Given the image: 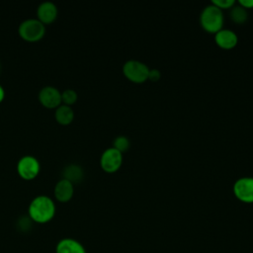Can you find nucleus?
Returning <instances> with one entry per match:
<instances>
[{"label": "nucleus", "mask_w": 253, "mask_h": 253, "mask_svg": "<svg viewBox=\"0 0 253 253\" xmlns=\"http://www.w3.org/2000/svg\"><path fill=\"white\" fill-rule=\"evenodd\" d=\"M55 211V203L47 195L34 197L28 207V215L36 223H46L50 221L54 217Z\"/></svg>", "instance_id": "1"}, {"label": "nucleus", "mask_w": 253, "mask_h": 253, "mask_svg": "<svg viewBox=\"0 0 253 253\" xmlns=\"http://www.w3.org/2000/svg\"><path fill=\"white\" fill-rule=\"evenodd\" d=\"M224 16L222 10L212 5L211 3L207 5L200 15L201 27L210 34H216L223 27Z\"/></svg>", "instance_id": "2"}, {"label": "nucleus", "mask_w": 253, "mask_h": 253, "mask_svg": "<svg viewBox=\"0 0 253 253\" xmlns=\"http://www.w3.org/2000/svg\"><path fill=\"white\" fill-rule=\"evenodd\" d=\"M18 33L27 42H38L45 34V25L38 18H27L19 24Z\"/></svg>", "instance_id": "3"}, {"label": "nucleus", "mask_w": 253, "mask_h": 253, "mask_svg": "<svg viewBox=\"0 0 253 253\" xmlns=\"http://www.w3.org/2000/svg\"><path fill=\"white\" fill-rule=\"evenodd\" d=\"M149 67L140 60L128 59L123 65L125 77L132 83L140 84L148 80Z\"/></svg>", "instance_id": "4"}, {"label": "nucleus", "mask_w": 253, "mask_h": 253, "mask_svg": "<svg viewBox=\"0 0 253 253\" xmlns=\"http://www.w3.org/2000/svg\"><path fill=\"white\" fill-rule=\"evenodd\" d=\"M16 169L18 174L22 178L26 180H31L38 176V174L40 173L41 163L36 156L26 154L18 159Z\"/></svg>", "instance_id": "5"}, {"label": "nucleus", "mask_w": 253, "mask_h": 253, "mask_svg": "<svg viewBox=\"0 0 253 253\" xmlns=\"http://www.w3.org/2000/svg\"><path fill=\"white\" fill-rule=\"evenodd\" d=\"M123 164V153L113 146L106 148L100 157V166L107 173L117 172Z\"/></svg>", "instance_id": "6"}, {"label": "nucleus", "mask_w": 253, "mask_h": 253, "mask_svg": "<svg viewBox=\"0 0 253 253\" xmlns=\"http://www.w3.org/2000/svg\"><path fill=\"white\" fill-rule=\"evenodd\" d=\"M235 198L245 204H253V177L238 178L233 184Z\"/></svg>", "instance_id": "7"}, {"label": "nucleus", "mask_w": 253, "mask_h": 253, "mask_svg": "<svg viewBox=\"0 0 253 253\" xmlns=\"http://www.w3.org/2000/svg\"><path fill=\"white\" fill-rule=\"evenodd\" d=\"M40 103L49 109L56 108L61 104V92L52 85H45L41 88L38 94Z\"/></svg>", "instance_id": "8"}, {"label": "nucleus", "mask_w": 253, "mask_h": 253, "mask_svg": "<svg viewBox=\"0 0 253 253\" xmlns=\"http://www.w3.org/2000/svg\"><path fill=\"white\" fill-rule=\"evenodd\" d=\"M57 6L53 1H42L37 8V18L44 25L52 23L57 17Z\"/></svg>", "instance_id": "9"}, {"label": "nucleus", "mask_w": 253, "mask_h": 253, "mask_svg": "<svg viewBox=\"0 0 253 253\" xmlns=\"http://www.w3.org/2000/svg\"><path fill=\"white\" fill-rule=\"evenodd\" d=\"M214 42L221 49L229 50L234 48L238 43L237 35L230 29H221L214 34Z\"/></svg>", "instance_id": "10"}, {"label": "nucleus", "mask_w": 253, "mask_h": 253, "mask_svg": "<svg viewBox=\"0 0 253 253\" xmlns=\"http://www.w3.org/2000/svg\"><path fill=\"white\" fill-rule=\"evenodd\" d=\"M74 194V184L67 179L60 178L54 185L53 195L54 198L61 203H65L71 200Z\"/></svg>", "instance_id": "11"}, {"label": "nucleus", "mask_w": 253, "mask_h": 253, "mask_svg": "<svg viewBox=\"0 0 253 253\" xmlns=\"http://www.w3.org/2000/svg\"><path fill=\"white\" fill-rule=\"evenodd\" d=\"M55 253H87L83 244L71 237H64L57 241Z\"/></svg>", "instance_id": "12"}, {"label": "nucleus", "mask_w": 253, "mask_h": 253, "mask_svg": "<svg viewBox=\"0 0 253 253\" xmlns=\"http://www.w3.org/2000/svg\"><path fill=\"white\" fill-rule=\"evenodd\" d=\"M84 177V170L81 167V165L77 163H69L65 165L62 169V177L64 179H67L71 183H78L80 182Z\"/></svg>", "instance_id": "13"}, {"label": "nucleus", "mask_w": 253, "mask_h": 253, "mask_svg": "<svg viewBox=\"0 0 253 253\" xmlns=\"http://www.w3.org/2000/svg\"><path fill=\"white\" fill-rule=\"evenodd\" d=\"M54 118L59 124L68 125L74 119V111L71 106L61 103L58 107L55 108Z\"/></svg>", "instance_id": "14"}, {"label": "nucleus", "mask_w": 253, "mask_h": 253, "mask_svg": "<svg viewBox=\"0 0 253 253\" xmlns=\"http://www.w3.org/2000/svg\"><path fill=\"white\" fill-rule=\"evenodd\" d=\"M229 17L232 22L235 24L241 25L244 24L248 19V12L245 8L240 6L239 4L234 5L231 9H229Z\"/></svg>", "instance_id": "15"}, {"label": "nucleus", "mask_w": 253, "mask_h": 253, "mask_svg": "<svg viewBox=\"0 0 253 253\" xmlns=\"http://www.w3.org/2000/svg\"><path fill=\"white\" fill-rule=\"evenodd\" d=\"M78 99L77 92L72 88H66L61 92V103L72 106Z\"/></svg>", "instance_id": "16"}, {"label": "nucleus", "mask_w": 253, "mask_h": 253, "mask_svg": "<svg viewBox=\"0 0 253 253\" xmlns=\"http://www.w3.org/2000/svg\"><path fill=\"white\" fill-rule=\"evenodd\" d=\"M129 146H130V141L125 135H119L113 141V147L122 153L127 151Z\"/></svg>", "instance_id": "17"}, {"label": "nucleus", "mask_w": 253, "mask_h": 253, "mask_svg": "<svg viewBox=\"0 0 253 253\" xmlns=\"http://www.w3.org/2000/svg\"><path fill=\"white\" fill-rule=\"evenodd\" d=\"M211 4L219 8L220 10H225V9H231L235 5L234 0H212Z\"/></svg>", "instance_id": "18"}, {"label": "nucleus", "mask_w": 253, "mask_h": 253, "mask_svg": "<svg viewBox=\"0 0 253 253\" xmlns=\"http://www.w3.org/2000/svg\"><path fill=\"white\" fill-rule=\"evenodd\" d=\"M160 78H161V72L158 69H156V68L149 69L148 80H150L152 82H157Z\"/></svg>", "instance_id": "19"}, {"label": "nucleus", "mask_w": 253, "mask_h": 253, "mask_svg": "<svg viewBox=\"0 0 253 253\" xmlns=\"http://www.w3.org/2000/svg\"><path fill=\"white\" fill-rule=\"evenodd\" d=\"M237 3L246 10L253 8V0H239Z\"/></svg>", "instance_id": "20"}, {"label": "nucleus", "mask_w": 253, "mask_h": 253, "mask_svg": "<svg viewBox=\"0 0 253 253\" xmlns=\"http://www.w3.org/2000/svg\"><path fill=\"white\" fill-rule=\"evenodd\" d=\"M4 97H5V90H4L3 86L0 84V103L3 101Z\"/></svg>", "instance_id": "21"}]
</instances>
